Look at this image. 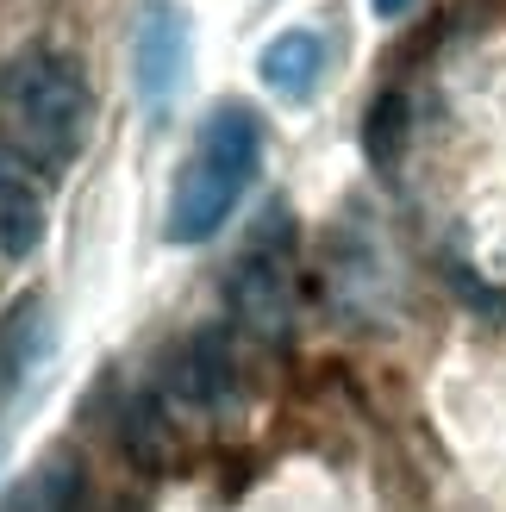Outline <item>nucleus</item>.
Listing matches in <instances>:
<instances>
[{"label":"nucleus","mask_w":506,"mask_h":512,"mask_svg":"<svg viewBox=\"0 0 506 512\" xmlns=\"http://www.w3.org/2000/svg\"><path fill=\"white\" fill-rule=\"evenodd\" d=\"M257 75H263V88L282 100V107L313 100V88L325 82V38L313 32V25H288V32H275L257 50Z\"/></svg>","instance_id":"8"},{"label":"nucleus","mask_w":506,"mask_h":512,"mask_svg":"<svg viewBox=\"0 0 506 512\" xmlns=\"http://www.w3.org/2000/svg\"><path fill=\"white\" fill-rule=\"evenodd\" d=\"M157 394L169 406H182V413H207V419L225 413V406L238 400V350H232V331H225V325L188 331V338L169 350Z\"/></svg>","instance_id":"6"},{"label":"nucleus","mask_w":506,"mask_h":512,"mask_svg":"<svg viewBox=\"0 0 506 512\" xmlns=\"http://www.w3.org/2000/svg\"><path fill=\"white\" fill-rule=\"evenodd\" d=\"M0 113H7V138L50 175L69 169L88 144L94 94L82 63L57 44H25L0 63Z\"/></svg>","instance_id":"2"},{"label":"nucleus","mask_w":506,"mask_h":512,"mask_svg":"<svg viewBox=\"0 0 506 512\" xmlns=\"http://www.w3.org/2000/svg\"><path fill=\"white\" fill-rule=\"evenodd\" d=\"M50 344H57V331H50V300L44 294H19L7 313H0V394L25 388V375H38Z\"/></svg>","instance_id":"9"},{"label":"nucleus","mask_w":506,"mask_h":512,"mask_svg":"<svg viewBox=\"0 0 506 512\" xmlns=\"http://www.w3.org/2000/svg\"><path fill=\"white\" fill-rule=\"evenodd\" d=\"M369 7H375V19H407L413 0H369Z\"/></svg>","instance_id":"13"},{"label":"nucleus","mask_w":506,"mask_h":512,"mask_svg":"<svg viewBox=\"0 0 506 512\" xmlns=\"http://www.w3.org/2000/svg\"><path fill=\"white\" fill-rule=\"evenodd\" d=\"M319 288L325 306L344 319V325H388L394 306H400V275H394V250L375 225L350 207L332 238H325V269H319Z\"/></svg>","instance_id":"4"},{"label":"nucleus","mask_w":506,"mask_h":512,"mask_svg":"<svg viewBox=\"0 0 506 512\" xmlns=\"http://www.w3.org/2000/svg\"><path fill=\"white\" fill-rule=\"evenodd\" d=\"M407 94H382L369 107V125H363V150H369V163L375 169H394L400 163V150H407V132H413V119H407Z\"/></svg>","instance_id":"12"},{"label":"nucleus","mask_w":506,"mask_h":512,"mask_svg":"<svg viewBox=\"0 0 506 512\" xmlns=\"http://www.w3.org/2000/svg\"><path fill=\"white\" fill-rule=\"evenodd\" d=\"M44 194L25 175V150L13 138H0V256L7 263H25L44 244Z\"/></svg>","instance_id":"7"},{"label":"nucleus","mask_w":506,"mask_h":512,"mask_svg":"<svg viewBox=\"0 0 506 512\" xmlns=\"http://www.w3.org/2000/svg\"><path fill=\"white\" fill-rule=\"evenodd\" d=\"M263 169V119L244 100H225L200 119V132L188 144V163L169 188V213H163V238L200 250L225 232V219L238 213V200L250 194Z\"/></svg>","instance_id":"1"},{"label":"nucleus","mask_w":506,"mask_h":512,"mask_svg":"<svg viewBox=\"0 0 506 512\" xmlns=\"http://www.w3.org/2000/svg\"><path fill=\"white\" fill-rule=\"evenodd\" d=\"M194 69V13L182 0H144L132 19V88L144 107H175Z\"/></svg>","instance_id":"5"},{"label":"nucleus","mask_w":506,"mask_h":512,"mask_svg":"<svg viewBox=\"0 0 506 512\" xmlns=\"http://www.w3.org/2000/svg\"><path fill=\"white\" fill-rule=\"evenodd\" d=\"M82 494H88V475H82V456L69 450H50L44 463L19 481L7 494L0 512H82Z\"/></svg>","instance_id":"10"},{"label":"nucleus","mask_w":506,"mask_h":512,"mask_svg":"<svg viewBox=\"0 0 506 512\" xmlns=\"http://www.w3.org/2000/svg\"><path fill=\"white\" fill-rule=\"evenodd\" d=\"M163 413H169L163 394H138V400L119 413V444H125V456H132V463H144L150 475L169 463V419H163Z\"/></svg>","instance_id":"11"},{"label":"nucleus","mask_w":506,"mask_h":512,"mask_svg":"<svg viewBox=\"0 0 506 512\" xmlns=\"http://www.w3.org/2000/svg\"><path fill=\"white\" fill-rule=\"evenodd\" d=\"M225 306L257 344L294 338V213L288 207H269L257 238L225 269Z\"/></svg>","instance_id":"3"}]
</instances>
